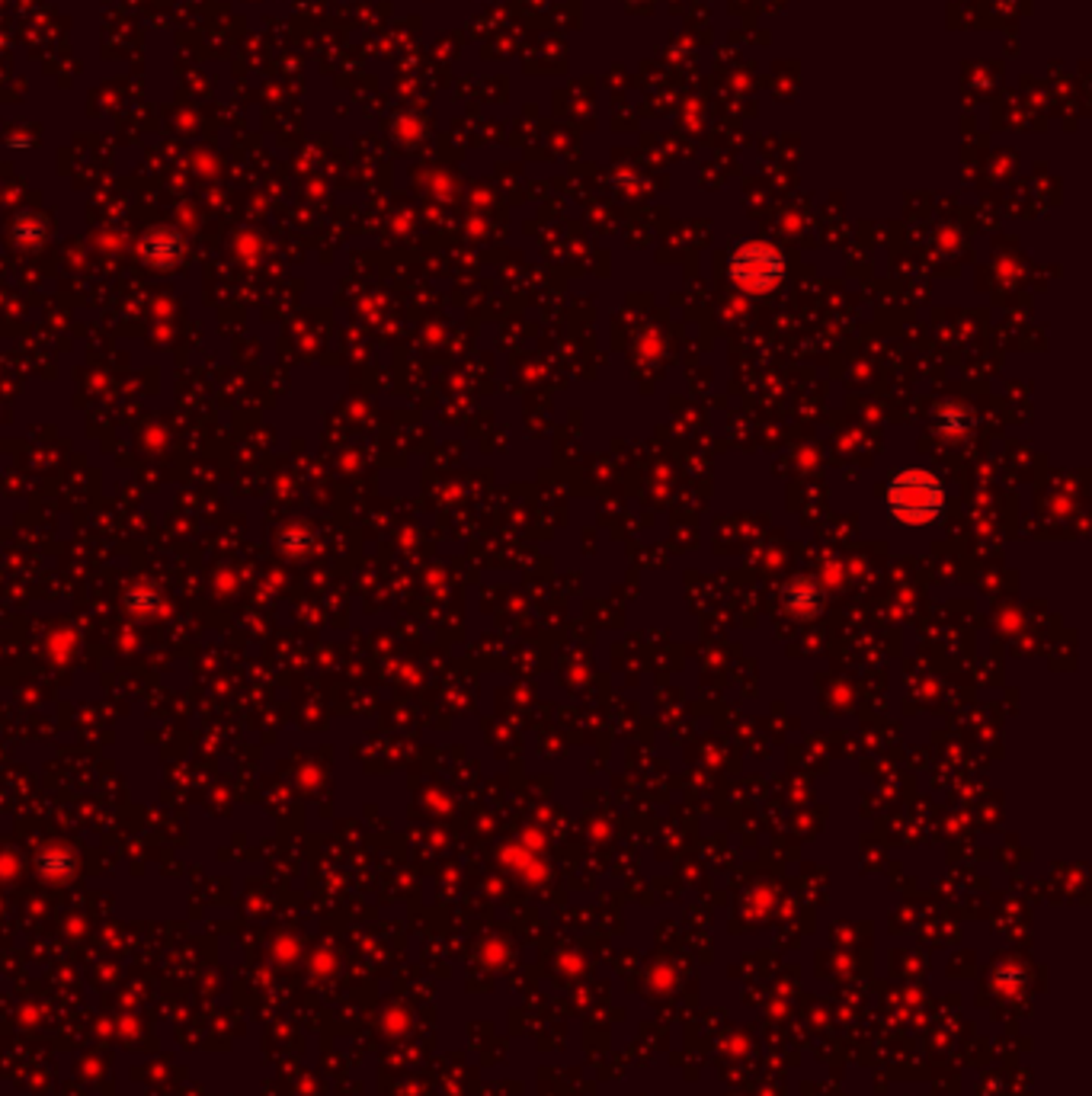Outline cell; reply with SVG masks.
<instances>
[{
    "mask_svg": "<svg viewBox=\"0 0 1092 1096\" xmlns=\"http://www.w3.org/2000/svg\"><path fill=\"white\" fill-rule=\"evenodd\" d=\"M891 507L903 523H926L942 507V487L926 471H903L891 484Z\"/></svg>",
    "mask_w": 1092,
    "mask_h": 1096,
    "instance_id": "obj_1",
    "label": "cell"
}]
</instances>
